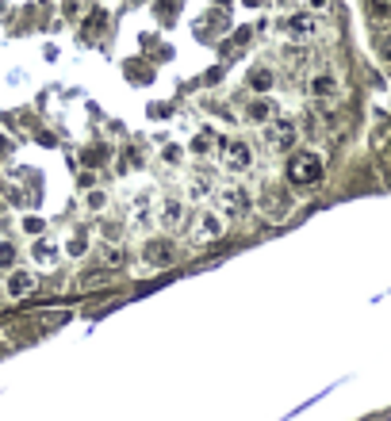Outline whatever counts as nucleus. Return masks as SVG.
Returning <instances> with one entry per match:
<instances>
[{
    "label": "nucleus",
    "mask_w": 391,
    "mask_h": 421,
    "mask_svg": "<svg viewBox=\"0 0 391 421\" xmlns=\"http://www.w3.org/2000/svg\"><path fill=\"white\" fill-rule=\"evenodd\" d=\"M326 180V161L318 149H295L288 157V184L295 188H318Z\"/></svg>",
    "instance_id": "1"
},
{
    "label": "nucleus",
    "mask_w": 391,
    "mask_h": 421,
    "mask_svg": "<svg viewBox=\"0 0 391 421\" xmlns=\"http://www.w3.org/2000/svg\"><path fill=\"white\" fill-rule=\"evenodd\" d=\"M253 207H257V211L273 226H280V223H288L291 211H295V196H291L284 184H265V188H261V196L253 199Z\"/></svg>",
    "instance_id": "2"
},
{
    "label": "nucleus",
    "mask_w": 391,
    "mask_h": 421,
    "mask_svg": "<svg viewBox=\"0 0 391 421\" xmlns=\"http://www.w3.org/2000/svg\"><path fill=\"white\" fill-rule=\"evenodd\" d=\"M253 142H246L242 134H234V138L219 142V161H223L226 173H250L253 169Z\"/></svg>",
    "instance_id": "3"
},
{
    "label": "nucleus",
    "mask_w": 391,
    "mask_h": 421,
    "mask_svg": "<svg viewBox=\"0 0 391 421\" xmlns=\"http://www.w3.org/2000/svg\"><path fill=\"white\" fill-rule=\"evenodd\" d=\"M142 261H146L154 272L173 268L176 261H181V245H176L173 238H146V241H142Z\"/></svg>",
    "instance_id": "4"
},
{
    "label": "nucleus",
    "mask_w": 391,
    "mask_h": 421,
    "mask_svg": "<svg viewBox=\"0 0 391 421\" xmlns=\"http://www.w3.org/2000/svg\"><path fill=\"white\" fill-rule=\"evenodd\" d=\"M226 234V218L219 211H200V215L192 218V245H215L219 238Z\"/></svg>",
    "instance_id": "5"
},
{
    "label": "nucleus",
    "mask_w": 391,
    "mask_h": 421,
    "mask_svg": "<svg viewBox=\"0 0 391 421\" xmlns=\"http://www.w3.org/2000/svg\"><path fill=\"white\" fill-rule=\"evenodd\" d=\"M250 211H253V196L246 188L230 184V188L219 191V215H223V218H246Z\"/></svg>",
    "instance_id": "6"
},
{
    "label": "nucleus",
    "mask_w": 391,
    "mask_h": 421,
    "mask_svg": "<svg viewBox=\"0 0 391 421\" xmlns=\"http://www.w3.org/2000/svg\"><path fill=\"white\" fill-rule=\"evenodd\" d=\"M280 31L284 35H291V39H300V42H307V39H315L318 31H322V19L315 16V12H291V16H284L280 19Z\"/></svg>",
    "instance_id": "7"
},
{
    "label": "nucleus",
    "mask_w": 391,
    "mask_h": 421,
    "mask_svg": "<svg viewBox=\"0 0 391 421\" xmlns=\"http://www.w3.org/2000/svg\"><path fill=\"white\" fill-rule=\"evenodd\" d=\"M265 146L273 149V153H291V149H295V123L284 119V115L265 123Z\"/></svg>",
    "instance_id": "8"
},
{
    "label": "nucleus",
    "mask_w": 391,
    "mask_h": 421,
    "mask_svg": "<svg viewBox=\"0 0 391 421\" xmlns=\"http://www.w3.org/2000/svg\"><path fill=\"white\" fill-rule=\"evenodd\" d=\"M307 92H311V100H334L341 92V73L334 66L315 69V73L307 77Z\"/></svg>",
    "instance_id": "9"
},
{
    "label": "nucleus",
    "mask_w": 391,
    "mask_h": 421,
    "mask_svg": "<svg viewBox=\"0 0 391 421\" xmlns=\"http://www.w3.org/2000/svg\"><path fill=\"white\" fill-rule=\"evenodd\" d=\"M39 291V276L27 272V268H16V272H8V280H4V295L8 299H27Z\"/></svg>",
    "instance_id": "10"
},
{
    "label": "nucleus",
    "mask_w": 391,
    "mask_h": 421,
    "mask_svg": "<svg viewBox=\"0 0 391 421\" xmlns=\"http://www.w3.org/2000/svg\"><path fill=\"white\" fill-rule=\"evenodd\" d=\"M119 276H116V268H84L81 276H77V288L81 291H100V288H111Z\"/></svg>",
    "instance_id": "11"
},
{
    "label": "nucleus",
    "mask_w": 391,
    "mask_h": 421,
    "mask_svg": "<svg viewBox=\"0 0 391 421\" xmlns=\"http://www.w3.org/2000/svg\"><path fill=\"white\" fill-rule=\"evenodd\" d=\"M276 100H269V96H257V100H250V104H246V119H250V123H257V127H265V123H273L276 119Z\"/></svg>",
    "instance_id": "12"
},
{
    "label": "nucleus",
    "mask_w": 391,
    "mask_h": 421,
    "mask_svg": "<svg viewBox=\"0 0 391 421\" xmlns=\"http://www.w3.org/2000/svg\"><path fill=\"white\" fill-rule=\"evenodd\" d=\"M273 84H276V73L269 66H253L250 69V88L257 92V96H269V92H273Z\"/></svg>",
    "instance_id": "13"
},
{
    "label": "nucleus",
    "mask_w": 391,
    "mask_h": 421,
    "mask_svg": "<svg viewBox=\"0 0 391 421\" xmlns=\"http://www.w3.org/2000/svg\"><path fill=\"white\" fill-rule=\"evenodd\" d=\"M211 191H215V176H211V173H200V176H192V180H188L184 196H188L192 203H196V199H208Z\"/></svg>",
    "instance_id": "14"
},
{
    "label": "nucleus",
    "mask_w": 391,
    "mask_h": 421,
    "mask_svg": "<svg viewBox=\"0 0 391 421\" xmlns=\"http://www.w3.org/2000/svg\"><path fill=\"white\" fill-rule=\"evenodd\" d=\"M158 223L165 226V230H176V226L184 223V203H181V199H165V203H161Z\"/></svg>",
    "instance_id": "15"
},
{
    "label": "nucleus",
    "mask_w": 391,
    "mask_h": 421,
    "mask_svg": "<svg viewBox=\"0 0 391 421\" xmlns=\"http://www.w3.org/2000/svg\"><path fill=\"white\" fill-rule=\"evenodd\" d=\"M131 226H134V230H150V226H154L150 196H138V199H134V211H131Z\"/></svg>",
    "instance_id": "16"
},
{
    "label": "nucleus",
    "mask_w": 391,
    "mask_h": 421,
    "mask_svg": "<svg viewBox=\"0 0 391 421\" xmlns=\"http://www.w3.org/2000/svg\"><path fill=\"white\" fill-rule=\"evenodd\" d=\"M211 149H219V134H215V131H200L196 138H192V153L208 157Z\"/></svg>",
    "instance_id": "17"
},
{
    "label": "nucleus",
    "mask_w": 391,
    "mask_h": 421,
    "mask_svg": "<svg viewBox=\"0 0 391 421\" xmlns=\"http://www.w3.org/2000/svg\"><path fill=\"white\" fill-rule=\"evenodd\" d=\"M84 207H89L92 215H100L104 207H108V191H100V188H92L89 196H84Z\"/></svg>",
    "instance_id": "18"
},
{
    "label": "nucleus",
    "mask_w": 391,
    "mask_h": 421,
    "mask_svg": "<svg viewBox=\"0 0 391 421\" xmlns=\"http://www.w3.org/2000/svg\"><path fill=\"white\" fill-rule=\"evenodd\" d=\"M388 134H391V115L380 111V119H376V127H372V142L380 146V142H388Z\"/></svg>",
    "instance_id": "19"
},
{
    "label": "nucleus",
    "mask_w": 391,
    "mask_h": 421,
    "mask_svg": "<svg viewBox=\"0 0 391 421\" xmlns=\"http://www.w3.org/2000/svg\"><path fill=\"white\" fill-rule=\"evenodd\" d=\"M35 261H42V265H46V261H58V249H54L51 241H35Z\"/></svg>",
    "instance_id": "20"
},
{
    "label": "nucleus",
    "mask_w": 391,
    "mask_h": 421,
    "mask_svg": "<svg viewBox=\"0 0 391 421\" xmlns=\"http://www.w3.org/2000/svg\"><path fill=\"white\" fill-rule=\"evenodd\" d=\"M368 12L376 19H391V0H368Z\"/></svg>",
    "instance_id": "21"
},
{
    "label": "nucleus",
    "mask_w": 391,
    "mask_h": 421,
    "mask_svg": "<svg viewBox=\"0 0 391 421\" xmlns=\"http://www.w3.org/2000/svg\"><path fill=\"white\" fill-rule=\"evenodd\" d=\"M104 265H108V268H116V265H123V253H119V249L116 245H108V249H104Z\"/></svg>",
    "instance_id": "22"
},
{
    "label": "nucleus",
    "mask_w": 391,
    "mask_h": 421,
    "mask_svg": "<svg viewBox=\"0 0 391 421\" xmlns=\"http://www.w3.org/2000/svg\"><path fill=\"white\" fill-rule=\"evenodd\" d=\"M12 256H16V249H12V245H0V268H8Z\"/></svg>",
    "instance_id": "23"
},
{
    "label": "nucleus",
    "mask_w": 391,
    "mask_h": 421,
    "mask_svg": "<svg viewBox=\"0 0 391 421\" xmlns=\"http://www.w3.org/2000/svg\"><path fill=\"white\" fill-rule=\"evenodd\" d=\"M303 4H307V12H315V16H318L322 8H330V0H303Z\"/></svg>",
    "instance_id": "24"
},
{
    "label": "nucleus",
    "mask_w": 391,
    "mask_h": 421,
    "mask_svg": "<svg viewBox=\"0 0 391 421\" xmlns=\"http://www.w3.org/2000/svg\"><path fill=\"white\" fill-rule=\"evenodd\" d=\"M69 253L81 256V253H84V238H73V241H69Z\"/></svg>",
    "instance_id": "25"
},
{
    "label": "nucleus",
    "mask_w": 391,
    "mask_h": 421,
    "mask_svg": "<svg viewBox=\"0 0 391 421\" xmlns=\"http://www.w3.org/2000/svg\"><path fill=\"white\" fill-rule=\"evenodd\" d=\"M242 4H250V8H261V4H265V0H242Z\"/></svg>",
    "instance_id": "26"
},
{
    "label": "nucleus",
    "mask_w": 391,
    "mask_h": 421,
    "mask_svg": "<svg viewBox=\"0 0 391 421\" xmlns=\"http://www.w3.org/2000/svg\"><path fill=\"white\" fill-rule=\"evenodd\" d=\"M215 4H219V8H226V4H230V0H215Z\"/></svg>",
    "instance_id": "27"
}]
</instances>
